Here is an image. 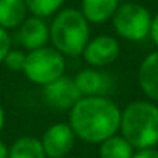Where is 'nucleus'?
<instances>
[{
	"label": "nucleus",
	"mask_w": 158,
	"mask_h": 158,
	"mask_svg": "<svg viewBox=\"0 0 158 158\" xmlns=\"http://www.w3.org/2000/svg\"><path fill=\"white\" fill-rule=\"evenodd\" d=\"M121 109L109 96H82L68 110V124L77 139L101 144L119 130Z\"/></svg>",
	"instance_id": "1"
},
{
	"label": "nucleus",
	"mask_w": 158,
	"mask_h": 158,
	"mask_svg": "<svg viewBox=\"0 0 158 158\" xmlns=\"http://www.w3.org/2000/svg\"><path fill=\"white\" fill-rule=\"evenodd\" d=\"M90 40V23L76 8H62L50 23V42L68 57L81 56Z\"/></svg>",
	"instance_id": "2"
},
{
	"label": "nucleus",
	"mask_w": 158,
	"mask_h": 158,
	"mask_svg": "<svg viewBox=\"0 0 158 158\" xmlns=\"http://www.w3.org/2000/svg\"><path fill=\"white\" fill-rule=\"evenodd\" d=\"M121 135L135 147L147 149L158 144V107L150 101H133L121 110Z\"/></svg>",
	"instance_id": "3"
},
{
	"label": "nucleus",
	"mask_w": 158,
	"mask_h": 158,
	"mask_svg": "<svg viewBox=\"0 0 158 158\" xmlns=\"http://www.w3.org/2000/svg\"><path fill=\"white\" fill-rule=\"evenodd\" d=\"M65 73V56L54 47H42L27 53L23 74L31 84L47 85Z\"/></svg>",
	"instance_id": "4"
},
{
	"label": "nucleus",
	"mask_w": 158,
	"mask_h": 158,
	"mask_svg": "<svg viewBox=\"0 0 158 158\" xmlns=\"http://www.w3.org/2000/svg\"><path fill=\"white\" fill-rule=\"evenodd\" d=\"M112 23L119 37L130 42H139L150 34L152 16L146 6L126 2L118 6L112 17Z\"/></svg>",
	"instance_id": "5"
},
{
	"label": "nucleus",
	"mask_w": 158,
	"mask_h": 158,
	"mask_svg": "<svg viewBox=\"0 0 158 158\" xmlns=\"http://www.w3.org/2000/svg\"><path fill=\"white\" fill-rule=\"evenodd\" d=\"M81 98L82 95L76 87L74 77L65 74L42 87L44 102L54 110H70Z\"/></svg>",
	"instance_id": "6"
},
{
	"label": "nucleus",
	"mask_w": 158,
	"mask_h": 158,
	"mask_svg": "<svg viewBox=\"0 0 158 158\" xmlns=\"http://www.w3.org/2000/svg\"><path fill=\"white\" fill-rule=\"evenodd\" d=\"M81 56L84 57L89 67L106 68L118 59L119 42L109 34H99L96 37H90Z\"/></svg>",
	"instance_id": "7"
},
{
	"label": "nucleus",
	"mask_w": 158,
	"mask_h": 158,
	"mask_svg": "<svg viewBox=\"0 0 158 158\" xmlns=\"http://www.w3.org/2000/svg\"><path fill=\"white\" fill-rule=\"evenodd\" d=\"M76 139L68 123H56L44 132L40 143L47 158H65L74 149Z\"/></svg>",
	"instance_id": "8"
},
{
	"label": "nucleus",
	"mask_w": 158,
	"mask_h": 158,
	"mask_svg": "<svg viewBox=\"0 0 158 158\" xmlns=\"http://www.w3.org/2000/svg\"><path fill=\"white\" fill-rule=\"evenodd\" d=\"M76 87L82 96H109L113 92L115 81L102 68L87 67L74 76Z\"/></svg>",
	"instance_id": "9"
},
{
	"label": "nucleus",
	"mask_w": 158,
	"mask_h": 158,
	"mask_svg": "<svg viewBox=\"0 0 158 158\" xmlns=\"http://www.w3.org/2000/svg\"><path fill=\"white\" fill-rule=\"evenodd\" d=\"M16 42L27 53L42 48L50 42V25L45 19L28 16L27 20L16 30Z\"/></svg>",
	"instance_id": "10"
},
{
	"label": "nucleus",
	"mask_w": 158,
	"mask_h": 158,
	"mask_svg": "<svg viewBox=\"0 0 158 158\" xmlns=\"http://www.w3.org/2000/svg\"><path fill=\"white\" fill-rule=\"evenodd\" d=\"M138 84L141 92L158 102V51L147 54L138 70Z\"/></svg>",
	"instance_id": "11"
},
{
	"label": "nucleus",
	"mask_w": 158,
	"mask_h": 158,
	"mask_svg": "<svg viewBox=\"0 0 158 158\" xmlns=\"http://www.w3.org/2000/svg\"><path fill=\"white\" fill-rule=\"evenodd\" d=\"M119 6V0H81L79 11L89 23L102 25L112 20L113 14Z\"/></svg>",
	"instance_id": "12"
},
{
	"label": "nucleus",
	"mask_w": 158,
	"mask_h": 158,
	"mask_svg": "<svg viewBox=\"0 0 158 158\" xmlns=\"http://www.w3.org/2000/svg\"><path fill=\"white\" fill-rule=\"evenodd\" d=\"M28 14L25 0H0V27L6 31L17 30Z\"/></svg>",
	"instance_id": "13"
},
{
	"label": "nucleus",
	"mask_w": 158,
	"mask_h": 158,
	"mask_svg": "<svg viewBox=\"0 0 158 158\" xmlns=\"http://www.w3.org/2000/svg\"><path fill=\"white\" fill-rule=\"evenodd\" d=\"M8 158H47V155L39 138L25 135L17 138L10 146Z\"/></svg>",
	"instance_id": "14"
},
{
	"label": "nucleus",
	"mask_w": 158,
	"mask_h": 158,
	"mask_svg": "<svg viewBox=\"0 0 158 158\" xmlns=\"http://www.w3.org/2000/svg\"><path fill=\"white\" fill-rule=\"evenodd\" d=\"M133 153L135 147L118 133L99 144V158H132Z\"/></svg>",
	"instance_id": "15"
},
{
	"label": "nucleus",
	"mask_w": 158,
	"mask_h": 158,
	"mask_svg": "<svg viewBox=\"0 0 158 158\" xmlns=\"http://www.w3.org/2000/svg\"><path fill=\"white\" fill-rule=\"evenodd\" d=\"M65 0H25V5L31 16L47 19L53 17L64 8Z\"/></svg>",
	"instance_id": "16"
},
{
	"label": "nucleus",
	"mask_w": 158,
	"mask_h": 158,
	"mask_svg": "<svg viewBox=\"0 0 158 158\" xmlns=\"http://www.w3.org/2000/svg\"><path fill=\"white\" fill-rule=\"evenodd\" d=\"M27 60V51L22 48H11L3 59V65L10 71H23Z\"/></svg>",
	"instance_id": "17"
},
{
	"label": "nucleus",
	"mask_w": 158,
	"mask_h": 158,
	"mask_svg": "<svg viewBox=\"0 0 158 158\" xmlns=\"http://www.w3.org/2000/svg\"><path fill=\"white\" fill-rule=\"evenodd\" d=\"M11 48H13V37L10 36V31L0 27V65L3 64V59Z\"/></svg>",
	"instance_id": "18"
},
{
	"label": "nucleus",
	"mask_w": 158,
	"mask_h": 158,
	"mask_svg": "<svg viewBox=\"0 0 158 158\" xmlns=\"http://www.w3.org/2000/svg\"><path fill=\"white\" fill-rule=\"evenodd\" d=\"M132 158H158V150L155 147H147V149H136Z\"/></svg>",
	"instance_id": "19"
},
{
	"label": "nucleus",
	"mask_w": 158,
	"mask_h": 158,
	"mask_svg": "<svg viewBox=\"0 0 158 158\" xmlns=\"http://www.w3.org/2000/svg\"><path fill=\"white\" fill-rule=\"evenodd\" d=\"M153 40V44L158 47V13L155 14V17H152V27H150V34H149Z\"/></svg>",
	"instance_id": "20"
},
{
	"label": "nucleus",
	"mask_w": 158,
	"mask_h": 158,
	"mask_svg": "<svg viewBox=\"0 0 158 158\" xmlns=\"http://www.w3.org/2000/svg\"><path fill=\"white\" fill-rule=\"evenodd\" d=\"M8 152H10V146H6L0 139V158H8Z\"/></svg>",
	"instance_id": "21"
},
{
	"label": "nucleus",
	"mask_w": 158,
	"mask_h": 158,
	"mask_svg": "<svg viewBox=\"0 0 158 158\" xmlns=\"http://www.w3.org/2000/svg\"><path fill=\"white\" fill-rule=\"evenodd\" d=\"M5 121H6V118H5V109H3L2 104H0V133H2V130L5 127Z\"/></svg>",
	"instance_id": "22"
}]
</instances>
